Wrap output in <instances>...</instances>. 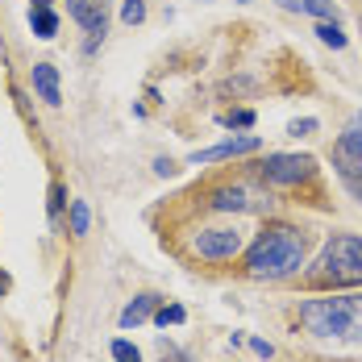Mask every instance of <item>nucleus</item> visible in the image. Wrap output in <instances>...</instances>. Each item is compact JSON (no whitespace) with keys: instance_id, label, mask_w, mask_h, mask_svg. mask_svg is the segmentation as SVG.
<instances>
[{"instance_id":"1","label":"nucleus","mask_w":362,"mask_h":362,"mask_svg":"<svg viewBox=\"0 0 362 362\" xmlns=\"http://www.w3.org/2000/svg\"><path fill=\"white\" fill-rule=\"evenodd\" d=\"M304 254H308V238L296 225H267L246 250V275L250 279H288L304 267Z\"/></svg>"},{"instance_id":"2","label":"nucleus","mask_w":362,"mask_h":362,"mask_svg":"<svg viewBox=\"0 0 362 362\" xmlns=\"http://www.w3.org/2000/svg\"><path fill=\"white\" fill-rule=\"evenodd\" d=\"M300 325L313 337H337V341H362V296H337L329 291L321 300L300 304Z\"/></svg>"},{"instance_id":"3","label":"nucleus","mask_w":362,"mask_h":362,"mask_svg":"<svg viewBox=\"0 0 362 362\" xmlns=\"http://www.w3.org/2000/svg\"><path fill=\"white\" fill-rule=\"evenodd\" d=\"M308 284L313 288H358L362 284V238L354 233H337V238H329L321 254H317V262L308 267Z\"/></svg>"},{"instance_id":"4","label":"nucleus","mask_w":362,"mask_h":362,"mask_svg":"<svg viewBox=\"0 0 362 362\" xmlns=\"http://www.w3.org/2000/svg\"><path fill=\"white\" fill-rule=\"evenodd\" d=\"M258 175L271 187H296V183L317 175V158L313 154H267V163L258 167Z\"/></svg>"},{"instance_id":"5","label":"nucleus","mask_w":362,"mask_h":362,"mask_svg":"<svg viewBox=\"0 0 362 362\" xmlns=\"http://www.w3.org/2000/svg\"><path fill=\"white\" fill-rule=\"evenodd\" d=\"M242 246H246V233L238 225H209L192 238V250L209 262H229L233 254H242Z\"/></svg>"},{"instance_id":"6","label":"nucleus","mask_w":362,"mask_h":362,"mask_svg":"<svg viewBox=\"0 0 362 362\" xmlns=\"http://www.w3.org/2000/svg\"><path fill=\"white\" fill-rule=\"evenodd\" d=\"M333 167L346 183H358L362 180V129H346L337 142H333Z\"/></svg>"},{"instance_id":"7","label":"nucleus","mask_w":362,"mask_h":362,"mask_svg":"<svg viewBox=\"0 0 362 362\" xmlns=\"http://www.w3.org/2000/svg\"><path fill=\"white\" fill-rule=\"evenodd\" d=\"M71 17L92 37H105V30H109V0H71Z\"/></svg>"},{"instance_id":"8","label":"nucleus","mask_w":362,"mask_h":362,"mask_svg":"<svg viewBox=\"0 0 362 362\" xmlns=\"http://www.w3.org/2000/svg\"><path fill=\"white\" fill-rule=\"evenodd\" d=\"M258 146H262V142H258L254 134H246V138H229V142H221V146L196 150V154H192V163H221V158H242V154H254Z\"/></svg>"},{"instance_id":"9","label":"nucleus","mask_w":362,"mask_h":362,"mask_svg":"<svg viewBox=\"0 0 362 362\" xmlns=\"http://www.w3.org/2000/svg\"><path fill=\"white\" fill-rule=\"evenodd\" d=\"M34 92L46 105H63V88H59V67L54 63H34Z\"/></svg>"},{"instance_id":"10","label":"nucleus","mask_w":362,"mask_h":362,"mask_svg":"<svg viewBox=\"0 0 362 362\" xmlns=\"http://www.w3.org/2000/svg\"><path fill=\"white\" fill-rule=\"evenodd\" d=\"M209 204H213L217 213H246V209H250V192L238 187V183H225V187H213Z\"/></svg>"},{"instance_id":"11","label":"nucleus","mask_w":362,"mask_h":362,"mask_svg":"<svg viewBox=\"0 0 362 362\" xmlns=\"http://www.w3.org/2000/svg\"><path fill=\"white\" fill-rule=\"evenodd\" d=\"M154 308H158V296H154V291H142V296H134V300L121 308V329L146 325V321L154 317Z\"/></svg>"},{"instance_id":"12","label":"nucleus","mask_w":362,"mask_h":362,"mask_svg":"<svg viewBox=\"0 0 362 362\" xmlns=\"http://www.w3.org/2000/svg\"><path fill=\"white\" fill-rule=\"evenodd\" d=\"M279 8L288 13H304V17H317V21H337V8L333 0H275Z\"/></svg>"},{"instance_id":"13","label":"nucleus","mask_w":362,"mask_h":362,"mask_svg":"<svg viewBox=\"0 0 362 362\" xmlns=\"http://www.w3.org/2000/svg\"><path fill=\"white\" fill-rule=\"evenodd\" d=\"M30 25H34V37L50 42V37L59 34V13L54 8H30Z\"/></svg>"},{"instance_id":"14","label":"nucleus","mask_w":362,"mask_h":362,"mask_svg":"<svg viewBox=\"0 0 362 362\" xmlns=\"http://www.w3.org/2000/svg\"><path fill=\"white\" fill-rule=\"evenodd\" d=\"M317 37L333 46V50H346V30H341V21H317Z\"/></svg>"},{"instance_id":"15","label":"nucleus","mask_w":362,"mask_h":362,"mask_svg":"<svg viewBox=\"0 0 362 362\" xmlns=\"http://www.w3.org/2000/svg\"><path fill=\"white\" fill-rule=\"evenodd\" d=\"M88 225H92L88 204H83V200H71V233H75V238H83V233H88Z\"/></svg>"},{"instance_id":"16","label":"nucleus","mask_w":362,"mask_h":362,"mask_svg":"<svg viewBox=\"0 0 362 362\" xmlns=\"http://www.w3.org/2000/svg\"><path fill=\"white\" fill-rule=\"evenodd\" d=\"M121 21H125V25H142L146 21V4L142 0H121Z\"/></svg>"},{"instance_id":"17","label":"nucleus","mask_w":362,"mask_h":362,"mask_svg":"<svg viewBox=\"0 0 362 362\" xmlns=\"http://www.w3.org/2000/svg\"><path fill=\"white\" fill-rule=\"evenodd\" d=\"M150 321H154V325H183V308L180 304H167V308H154V317H150Z\"/></svg>"},{"instance_id":"18","label":"nucleus","mask_w":362,"mask_h":362,"mask_svg":"<svg viewBox=\"0 0 362 362\" xmlns=\"http://www.w3.org/2000/svg\"><path fill=\"white\" fill-rule=\"evenodd\" d=\"M221 125H225V129H250V125H254V112H250V109L221 112Z\"/></svg>"},{"instance_id":"19","label":"nucleus","mask_w":362,"mask_h":362,"mask_svg":"<svg viewBox=\"0 0 362 362\" xmlns=\"http://www.w3.org/2000/svg\"><path fill=\"white\" fill-rule=\"evenodd\" d=\"M112 358H117V362H142V350H138L134 341L117 337V341H112Z\"/></svg>"},{"instance_id":"20","label":"nucleus","mask_w":362,"mask_h":362,"mask_svg":"<svg viewBox=\"0 0 362 362\" xmlns=\"http://www.w3.org/2000/svg\"><path fill=\"white\" fill-rule=\"evenodd\" d=\"M63 204H67V187L63 183H50V204H46V213H50V221L63 213Z\"/></svg>"},{"instance_id":"21","label":"nucleus","mask_w":362,"mask_h":362,"mask_svg":"<svg viewBox=\"0 0 362 362\" xmlns=\"http://www.w3.org/2000/svg\"><path fill=\"white\" fill-rule=\"evenodd\" d=\"M313 129H317V117H300V121H291V125H288L291 138H308Z\"/></svg>"},{"instance_id":"22","label":"nucleus","mask_w":362,"mask_h":362,"mask_svg":"<svg viewBox=\"0 0 362 362\" xmlns=\"http://www.w3.org/2000/svg\"><path fill=\"white\" fill-rule=\"evenodd\" d=\"M250 350L258 354V358H271V354H275V346H271V341H262V337H250Z\"/></svg>"},{"instance_id":"23","label":"nucleus","mask_w":362,"mask_h":362,"mask_svg":"<svg viewBox=\"0 0 362 362\" xmlns=\"http://www.w3.org/2000/svg\"><path fill=\"white\" fill-rule=\"evenodd\" d=\"M154 171H158V175H171V171H175V163H171V158H154Z\"/></svg>"},{"instance_id":"24","label":"nucleus","mask_w":362,"mask_h":362,"mask_svg":"<svg viewBox=\"0 0 362 362\" xmlns=\"http://www.w3.org/2000/svg\"><path fill=\"white\" fill-rule=\"evenodd\" d=\"M30 8H54V0H30Z\"/></svg>"},{"instance_id":"25","label":"nucleus","mask_w":362,"mask_h":362,"mask_svg":"<svg viewBox=\"0 0 362 362\" xmlns=\"http://www.w3.org/2000/svg\"><path fill=\"white\" fill-rule=\"evenodd\" d=\"M13 288V279H8V275H4V271H0V296H4V291Z\"/></svg>"},{"instance_id":"26","label":"nucleus","mask_w":362,"mask_h":362,"mask_svg":"<svg viewBox=\"0 0 362 362\" xmlns=\"http://www.w3.org/2000/svg\"><path fill=\"white\" fill-rule=\"evenodd\" d=\"M350 187H354V196H358V204H362V180H358V183H350Z\"/></svg>"},{"instance_id":"27","label":"nucleus","mask_w":362,"mask_h":362,"mask_svg":"<svg viewBox=\"0 0 362 362\" xmlns=\"http://www.w3.org/2000/svg\"><path fill=\"white\" fill-rule=\"evenodd\" d=\"M354 129H362V112H358V117H354Z\"/></svg>"}]
</instances>
